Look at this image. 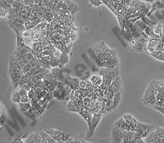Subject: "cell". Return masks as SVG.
<instances>
[{"mask_svg": "<svg viewBox=\"0 0 164 143\" xmlns=\"http://www.w3.org/2000/svg\"><path fill=\"white\" fill-rule=\"evenodd\" d=\"M144 104H146L149 107H153L156 103V95L155 93V86L153 82H150L145 92L143 98H142Z\"/></svg>", "mask_w": 164, "mask_h": 143, "instance_id": "cell-1", "label": "cell"}, {"mask_svg": "<svg viewBox=\"0 0 164 143\" xmlns=\"http://www.w3.org/2000/svg\"><path fill=\"white\" fill-rule=\"evenodd\" d=\"M155 129L156 126L145 125V124L137 122V126L135 129H134V131H135L137 134L140 136L142 138L144 139L145 137H146L151 132L155 130Z\"/></svg>", "mask_w": 164, "mask_h": 143, "instance_id": "cell-2", "label": "cell"}, {"mask_svg": "<svg viewBox=\"0 0 164 143\" xmlns=\"http://www.w3.org/2000/svg\"><path fill=\"white\" fill-rule=\"evenodd\" d=\"M164 137V128L156 127L155 130L151 132L146 137H145V142H161V139Z\"/></svg>", "mask_w": 164, "mask_h": 143, "instance_id": "cell-3", "label": "cell"}, {"mask_svg": "<svg viewBox=\"0 0 164 143\" xmlns=\"http://www.w3.org/2000/svg\"><path fill=\"white\" fill-rule=\"evenodd\" d=\"M125 133L126 131L122 130L114 125L111 134L112 142H122Z\"/></svg>", "mask_w": 164, "mask_h": 143, "instance_id": "cell-4", "label": "cell"}, {"mask_svg": "<svg viewBox=\"0 0 164 143\" xmlns=\"http://www.w3.org/2000/svg\"><path fill=\"white\" fill-rule=\"evenodd\" d=\"M101 118V115L100 114H97V113H95L93 115V117L92 118L91 122L88 124L89 125V134H90V137L93 135V132L97 127V125L99 124V122L100 121Z\"/></svg>", "mask_w": 164, "mask_h": 143, "instance_id": "cell-5", "label": "cell"}, {"mask_svg": "<svg viewBox=\"0 0 164 143\" xmlns=\"http://www.w3.org/2000/svg\"><path fill=\"white\" fill-rule=\"evenodd\" d=\"M161 40V39H159ZM159 39H149L146 44L147 47V52L150 55L156 52V48H157V44L159 42Z\"/></svg>", "mask_w": 164, "mask_h": 143, "instance_id": "cell-6", "label": "cell"}, {"mask_svg": "<svg viewBox=\"0 0 164 143\" xmlns=\"http://www.w3.org/2000/svg\"><path fill=\"white\" fill-rule=\"evenodd\" d=\"M123 117V118H124V120L126 121V122L128 123L129 126L130 127L131 131H134V129H135L137 126V121L134 119V118L133 117V115L130 114L124 115Z\"/></svg>", "mask_w": 164, "mask_h": 143, "instance_id": "cell-7", "label": "cell"}, {"mask_svg": "<svg viewBox=\"0 0 164 143\" xmlns=\"http://www.w3.org/2000/svg\"><path fill=\"white\" fill-rule=\"evenodd\" d=\"M90 81L93 86L98 87L103 83V77L99 74H93L90 77Z\"/></svg>", "mask_w": 164, "mask_h": 143, "instance_id": "cell-8", "label": "cell"}, {"mask_svg": "<svg viewBox=\"0 0 164 143\" xmlns=\"http://www.w3.org/2000/svg\"><path fill=\"white\" fill-rule=\"evenodd\" d=\"M115 125L117 126V127H119V129H122L123 131H131L130 127L128 125V123L126 122V121L124 120L123 117L118 120L117 122L115 123Z\"/></svg>", "mask_w": 164, "mask_h": 143, "instance_id": "cell-9", "label": "cell"}, {"mask_svg": "<svg viewBox=\"0 0 164 143\" xmlns=\"http://www.w3.org/2000/svg\"><path fill=\"white\" fill-rule=\"evenodd\" d=\"M119 65V60L118 58H111L106 61L105 63L104 68L106 69H115Z\"/></svg>", "mask_w": 164, "mask_h": 143, "instance_id": "cell-10", "label": "cell"}, {"mask_svg": "<svg viewBox=\"0 0 164 143\" xmlns=\"http://www.w3.org/2000/svg\"><path fill=\"white\" fill-rule=\"evenodd\" d=\"M32 14V10L31 6H24L20 9V16L25 19H27L30 17Z\"/></svg>", "mask_w": 164, "mask_h": 143, "instance_id": "cell-11", "label": "cell"}, {"mask_svg": "<svg viewBox=\"0 0 164 143\" xmlns=\"http://www.w3.org/2000/svg\"><path fill=\"white\" fill-rule=\"evenodd\" d=\"M43 33L42 31L37 30L35 28L33 29V32H32V35H31V40H33V42H38L43 39Z\"/></svg>", "mask_w": 164, "mask_h": 143, "instance_id": "cell-12", "label": "cell"}, {"mask_svg": "<svg viewBox=\"0 0 164 143\" xmlns=\"http://www.w3.org/2000/svg\"><path fill=\"white\" fill-rule=\"evenodd\" d=\"M144 33L148 36L149 39H161V37L158 35L155 34L154 30H153V27L147 26L144 30Z\"/></svg>", "mask_w": 164, "mask_h": 143, "instance_id": "cell-13", "label": "cell"}, {"mask_svg": "<svg viewBox=\"0 0 164 143\" xmlns=\"http://www.w3.org/2000/svg\"><path fill=\"white\" fill-rule=\"evenodd\" d=\"M64 82L66 83L67 85L70 86L72 89H75V88L78 87V85H79V82L78 80L76 79V78L73 77L66 78V79L64 80Z\"/></svg>", "mask_w": 164, "mask_h": 143, "instance_id": "cell-14", "label": "cell"}, {"mask_svg": "<svg viewBox=\"0 0 164 143\" xmlns=\"http://www.w3.org/2000/svg\"><path fill=\"white\" fill-rule=\"evenodd\" d=\"M137 134L134 131H126L122 142H131Z\"/></svg>", "mask_w": 164, "mask_h": 143, "instance_id": "cell-15", "label": "cell"}, {"mask_svg": "<svg viewBox=\"0 0 164 143\" xmlns=\"http://www.w3.org/2000/svg\"><path fill=\"white\" fill-rule=\"evenodd\" d=\"M163 24H155V26L153 27V30L155 34L158 35L159 36L161 37V40H164V37L163 36V27H162Z\"/></svg>", "mask_w": 164, "mask_h": 143, "instance_id": "cell-16", "label": "cell"}, {"mask_svg": "<svg viewBox=\"0 0 164 143\" xmlns=\"http://www.w3.org/2000/svg\"><path fill=\"white\" fill-rule=\"evenodd\" d=\"M59 60H60V62L59 68H60H60H61V67H62L64 64H66L68 62V60H69L68 55L65 53H62L60 58H59Z\"/></svg>", "mask_w": 164, "mask_h": 143, "instance_id": "cell-17", "label": "cell"}, {"mask_svg": "<svg viewBox=\"0 0 164 143\" xmlns=\"http://www.w3.org/2000/svg\"><path fill=\"white\" fill-rule=\"evenodd\" d=\"M33 28L24 29V30L21 31V33H20L21 37H22L25 40L31 38V35H32V32H33Z\"/></svg>", "mask_w": 164, "mask_h": 143, "instance_id": "cell-18", "label": "cell"}, {"mask_svg": "<svg viewBox=\"0 0 164 143\" xmlns=\"http://www.w3.org/2000/svg\"><path fill=\"white\" fill-rule=\"evenodd\" d=\"M121 94H122V93L120 92V91L115 93V95L113 96V104H112L115 109L119 105L121 101Z\"/></svg>", "mask_w": 164, "mask_h": 143, "instance_id": "cell-19", "label": "cell"}, {"mask_svg": "<svg viewBox=\"0 0 164 143\" xmlns=\"http://www.w3.org/2000/svg\"><path fill=\"white\" fill-rule=\"evenodd\" d=\"M21 96L20 95V93H19L17 89H15L14 91H13L11 96V99L13 102H15V103L19 104L21 102Z\"/></svg>", "mask_w": 164, "mask_h": 143, "instance_id": "cell-20", "label": "cell"}, {"mask_svg": "<svg viewBox=\"0 0 164 143\" xmlns=\"http://www.w3.org/2000/svg\"><path fill=\"white\" fill-rule=\"evenodd\" d=\"M31 103H22V102H20L18 104V107L21 111H27L31 108Z\"/></svg>", "mask_w": 164, "mask_h": 143, "instance_id": "cell-21", "label": "cell"}, {"mask_svg": "<svg viewBox=\"0 0 164 143\" xmlns=\"http://www.w3.org/2000/svg\"><path fill=\"white\" fill-rule=\"evenodd\" d=\"M153 58L157 59L158 60L164 62V51H156L154 53L151 54Z\"/></svg>", "mask_w": 164, "mask_h": 143, "instance_id": "cell-22", "label": "cell"}, {"mask_svg": "<svg viewBox=\"0 0 164 143\" xmlns=\"http://www.w3.org/2000/svg\"><path fill=\"white\" fill-rule=\"evenodd\" d=\"M9 17V9L1 6V18L2 20H6Z\"/></svg>", "mask_w": 164, "mask_h": 143, "instance_id": "cell-23", "label": "cell"}, {"mask_svg": "<svg viewBox=\"0 0 164 143\" xmlns=\"http://www.w3.org/2000/svg\"><path fill=\"white\" fill-rule=\"evenodd\" d=\"M24 5V0H15L12 4V7L15 8V9H20Z\"/></svg>", "mask_w": 164, "mask_h": 143, "instance_id": "cell-24", "label": "cell"}, {"mask_svg": "<svg viewBox=\"0 0 164 143\" xmlns=\"http://www.w3.org/2000/svg\"><path fill=\"white\" fill-rule=\"evenodd\" d=\"M60 60L59 58H53V59H51L50 61V66L53 67V68H55V67H59L60 66Z\"/></svg>", "mask_w": 164, "mask_h": 143, "instance_id": "cell-25", "label": "cell"}, {"mask_svg": "<svg viewBox=\"0 0 164 143\" xmlns=\"http://www.w3.org/2000/svg\"><path fill=\"white\" fill-rule=\"evenodd\" d=\"M141 20L144 21V22L146 24L147 26H151V27H154L155 26V23L153 22L151 20H150L148 18L145 17V16H143V17H141Z\"/></svg>", "mask_w": 164, "mask_h": 143, "instance_id": "cell-26", "label": "cell"}, {"mask_svg": "<svg viewBox=\"0 0 164 143\" xmlns=\"http://www.w3.org/2000/svg\"><path fill=\"white\" fill-rule=\"evenodd\" d=\"M28 96L29 97V98L31 99V100H38L37 93L33 88H31V90H29L28 91Z\"/></svg>", "mask_w": 164, "mask_h": 143, "instance_id": "cell-27", "label": "cell"}, {"mask_svg": "<svg viewBox=\"0 0 164 143\" xmlns=\"http://www.w3.org/2000/svg\"><path fill=\"white\" fill-rule=\"evenodd\" d=\"M17 90L18 91V92H19V93H20V95L21 96V97L28 95V91H27L26 88H24L22 87H18L17 88Z\"/></svg>", "mask_w": 164, "mask_h": 143, "instance_id": "cell-28", "label": "cell"}, {"mask_svg": "<svg viewBox=\"0 0 164 143\" xmlns=\"http://www.w3.org/2000/svg\"><path fill=\"white\" fill-rule=\"evenodd\" d=\"M143 138L140 136H139V135L136 134L135 136L134 137V138L133 139V140L131 141V143H141V142H144V140H142Z\"/></svg>", "mask_w": 164, "mask_h": 143, "instance_id": "cell-29", "label": "cell"}, {"mask_svg": "<svg viewBox=\"0 0 164 143\" xmlns=\"http://www.w3.org/2000/svg\"><path fill=\"white\" fill-rule=\"evenodd\" d=\"M20 102H22V103H30V102H31V99L29 98L28 96L26 95L21 97Z\"/></svg>", "mask_w": 164, "mask_h": 143, "instance_id": "cell-30", "label": "cell"}, {"mask_svg": "<svg viewBox=\"0 0 164 143\" xmlns=\"http://www.w3.org/2000/svg\"><path fill=\"white\" fill-rule=\"evenodd\" d=\"M24 4L25 6H31L35 4V0H24Z\"/></svg>", "mask_w": 164, "mask_h": 143, "instance_id": "cell-31", "label": "cell"}, {"mask_svg": "<svg viewBox=\"0 0 164 143\" xmlns=\"http://www.w3.org/2000/svg\"><path fill=\"white\" fill-rule=\"evenodd\" d=\"M90 4L92 5H94L95 6H100L101 4H102V2L100 0H90Z\"/></svg>", "mask_w": 164, "mask_h": 143, "instance_id": "cell-32", "label": "cell"}, {"mask_svg": "<svg viewBox=\"0 0 164 143\" xmlns=\"http://www.w3.org/2000/svg\"><path fill=\"white\" fill-rule=\"evenodd\" d=\"M152 108H154L155 109H157L158 111H159L161 113H162L164 115V107H152Z\"/></svg>", "mask_w": 164, "mask_h": 143, "instance_id": "cell-33", "label": "cell"}, {"mask_svg": "<svg viewBox=\"0 0 164 143\" xmlns=\"http://www.w3.org/2000/svg\"><path fill=\"white\" fill-rule=\"evenodd\" d=\"M11 142H24V141H22V139H21V137H17V138H15L14 140H12Z\"/></svg>", "mask_w": 164, "mask_h": 143, "instance_id": "cell-34", "label": "cell"}, {"mask_svg": "<svg viewBox=\"0 0 164 143\" xmlns=\"http://www.w3.org/2000/svg\"><path fill=\"white\" fill-rule=\"evenodd\" d=\"M73 34H71V40H75L77 39V33H75V31H72Z\"/></svg>", "mask_w": 164, "mask_h": 143, "instance_id": "cell-35", "label": "cell"}, {"mask_svg": "<svg viewBox=\"0 0 164 143\" xmlns=\"http://www.w3.org/2000/svg\"><path fill=\"white\" fill-rule=\"evenodd\" d=\"M142 1H144L145 2H147V3H152V4H153L156 1V0H142Z\"/></svg>", "mask_w": 164, "mask_h": 143, "instance_id": "cell-36", "label": "cell"}, {"mask_svg": "<svg viewBox=\"0 0 164 143\" xmlns=\"http://www.w3.org/2000/svg\"><path fill=\"white\" fill-rule=\"evenodd\" d=\"M42 1H43V0H35V4L40 5V4L42 3Z\"/></svg>", "mask_w": 164, "mask_h": 143, "instance_id": "cell-37", "label": "cell"}, {"mask_svg": "<svg viewBox=\"0 0 164 143\" xmlns=\"http://www.w3.org/2000/svg\"><path fill=\"white\" fill-rule=\"evenodd\" d=\"M162 27H163V30H164V24H163V25H162Z\"/></svg>", "mask_w": 164, "mask_h": 143, "instance_id": "cell-38", "label": "cell"}, {"mask_svg": "<svg viewBox=\"0 0 164 143\" xmlns=\"http://www.w3.org/2000/svg\"><path fill=\"white\" fill-rule=\"evenodd\" d=\"M163 36L164 37V30H163Z\"/></svg>", "mask_w": 164, "mask_h": 143, "instance_id": "cell-39", "label": "cell"}]
</instances>
